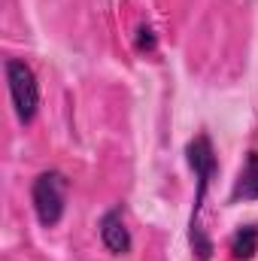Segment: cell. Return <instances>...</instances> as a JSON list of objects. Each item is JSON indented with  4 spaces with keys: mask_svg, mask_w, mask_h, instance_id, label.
<instances>
[{
    "mask_svg": "<svg viewBox=\"0 0 258 261\" xmlns=\"http://www.w3.org/2000/svg\"><path fill=\"white\" fill-rule=\"evenodd\" d=\"M231 255L237 261H252L258 252V225H240L234 234H231Z\"/></svg>",
    "mask_w": 258,
    "mask_h": 261,
    "instance_id": "obj_6",
    "label": "cell"
},
{
    "mask_svg": "<svg viewBox=\"0 0 258 261\" xmlns=\"http://www.w3.org/2000/svg\"><path fill=\"white\" fill-rule=\"evenodd\" d=\"M31 203L43 228H55L67 213V176L61 170H43L31 186Z\"/></svg>",
    "mask_w": 258,
    "mask_h": 261,
    "instance_id": "obj_2",
    "label": "cell"
},
{
    "mask_svg": "<svg viewBox=\"0 0 258 261\" xmlns=\"http://www.w3.org/2000/svg\"><path fill=\"white\" fill-rule=\"evenodd\" d=\"M186 161H189V167L194 170V179H197V195H194L192 216H189V246H192L197 261H210L213 240L207 237V231L200 225V210H203V200H207V192H210V179L219 170V158H216V146H213L210 134H197L186 146Z\"/></svg>",
    "mask_w": 258,
    "mask_h": 261,
    "instance_id": "obj_1",
    "label": "cell"
},
{
    "mask_svg": "<svg viewBox=\"0 0 258 261\" xmlns=\"http://www.w3.org/2000/svg\"><path fill=\"white\" fill-rule=\"evenodd\" d=\"M6 82H9V97L18 122L31 125L40 113V82L34 67L21 58H6Z\"/></svg>",
    "mask_w": 258,
    "mask_h": 261,
    "instance_id": "obj_3",
    "label": "cell"
},
{
    "mask_svg": "<svg viewBox=\"0 0 258 261\" xmlns=\"http://www.w3.org/2000/svg\"><path fill=\"white\" fill-rule=\"evenodd\" d=\"M231 203H249V200H258V149H252L234 179V189L228 195Z\"/></svg>",
    "mask_w": 258,
    "mask_h": 261,
    "instance_id": "obj_5",
    "label": "cell"
},
{
    "mask_svg": "<svg viewBox=\"0 0 258 261\" xmlns=\"http://www.w3.org/2000/svg\"><path fill=\"white\" fill-rule=\"evenodd\" d=\"M137 52H146V55H155L158 52V40H155V31L149 24H143L137 31Z\"/></svg>",
    "mask_w": 258,
    "mask_h": 261,
    "instance_id": "obj_7",
    "label": "cell"
},
{
    "mask_svg": "<svg viewBox=\"0 0 258 261\" xmlns=\"http://www.w3.org/2000/svg\"><path fill=\"white\" fill-rule=\"evenodd\" d=\"M97 234H100V243L107 246V252H113V255H128L131 249H134V237H131L128 222H125L122 203H116L113 210H107L100 216Z\"/></svg>",
    "mask_w": 258,
    "mask_h": 261,
    "instance_id": "obj_4",
    "label": "cell"
}]
</instances>
